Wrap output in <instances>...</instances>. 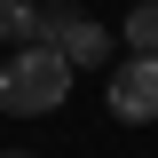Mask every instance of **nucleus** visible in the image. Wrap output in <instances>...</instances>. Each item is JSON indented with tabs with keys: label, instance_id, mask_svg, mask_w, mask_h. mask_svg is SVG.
<instances>
[{
	"label": "nucleus",
	"instance_id": "nucleus-1",
	"mask_svg": "<svg viewBox=\"0 0 158 158\" xmlns=\"http://www.w3.org/2000/svg\"><path fill=\"white\" fill-rule=\"evenodd\" d=\"M71 79L79 71L48 48V40H24L16 56L0 63V111H8V118H48V111H63Z\"/></svg>",
	"mask_w": 158,
	"mask_h": 158
},
{
	"label": "nucleus",
	"instance_id": "nucleus-2",
	"mask_svg": "<svg viewBox=\"0 0 158 158\" xmlns=\"http://www.w3.org/2000/svg\"><path fill=\"white\" fill-rule=\"evenodd\" d=\"M40 40H48L71 71H111V32H103L95 16L63 8V0H48V8H40Z\"/></svg>",
	"mask_w": 158,
	"mask_h": 158
},
{
	"label": "nucleus",
	"instance_id": "nucleus-3",
	"mask_svg": "<svg viewBox=\"0 0 158 158\" xmlns=\"http://www.w3.org/2000/svg\"><path fill=\"white\" fill-rule=\"evenodd\" d=\"M103 103H111L118 127H150L158 118V56H127L103 71Z\"/></svg>",
	"mask_w": 158,
	"mask_h": 158
},
{
	"label": "nucleus",
	"instance_id": "nucleus-4",
	"mask_svg": "<svg viewBox=\"0 0 158 158\" xmlns=\"http://www.w3.org/2000/svg\"><path fill=\"white\" fill-rule=\"evenodd\" d=\"M0 40H8V48L40 40V0H0Z\"/></svg>",
	"mask_w": 158,
	"mask_h": 158
},
{
	"label": "nucleus",
	"instance_id": "nucleus-5",
	"mask_svg": "<svg viewBox=\"0 0 158 158\" xmlns=\"http://www.w3.org/2000/svg\"><path fill=\"white\" fill-rule=\"evenodd\" d=\"M118 32H127V48H135V56H158V0L127 8V24H118Z\"/></svg>",
	"mask_w": 158,
	"mask_h": 158
},
{
	"label": "nucleus",
	"instance_id": "nucleus-6",
	"mask_svg": "<svg viewBox=\"0 0 158 158\" xmlns=\"http://www.w3.org/2000/svg\"><path fill=\"white\" fill-rule=\"evenodd\" d=\"M0 158H24V150H0Z\"/></svg>",
	"mask_w": 158,
	"mask_h": 158
}]
</instances>
